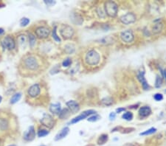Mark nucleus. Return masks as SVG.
<instances>
[{
	"label": "nucleus",
	"mask_w": 166,
	"mask_h": 146,
	"mask_svg": "<svg viewBox=\"0 0 166 146\" xmlns=\"http://www.w3.org/2000/svg\"><path fill=\"white\" fill-rule=\"evenodd\" d=\"M40 67L39 58L34 55L27 54L21 59L19 70L22 75L27 77L38 72Z\"/></svg>",
	"instance_id": "nucleus-1"
},
{
	"label": "nucleus",
	"mask_w": 166,
	"mask_h": 146,
	"mask_svg": "<svg viewBox=\"0 0 166 146\" xmlns=\"http://www.w3.org/2000/svg\"><path fill=\"white\" fill-rule=\"evenodd\" d=\"M101 60L99 53L95 50H89L85 55V61L89 66H96Z\"/></svg>",
	"instance_id": "nucleus-2"
},
{
	"label": "nucleus",
	"mask_w": 166,
	"mask_h": 146,
	"mask_svg": "<svg viewBox=\"0 0 166 146\" xmlns=\"http://www.w3.org/2000/svg\"><path fill=\"white\" fill-rule=\"evenodd\" d=\"M104 6L106 13L110 17H115L118 11L117 4L112 1H108L105 3Z\"/></svg>",
	"instance_id": "nucleus-3"
},
{
	"label": "nucleus",
	"mask_w": 166,
	"mask_h": 146,
	"mask_svg": "<svg viewBox=\"0 0 166 146\" xmlns=\"http://www.w3.org/2000/svg\"><path fill=\"white\" fill-rule=\"evenodd\" d=\"M60 34L64 39H70L74 35V30L70 25L64 24L62 25V27L60 29Z\"/></svg>",
	"instance_id": "nucleus-4"
},
{
	"label": "nucleus",
	"mask_w": 166,
	"mask_h": 146,
	"mask_svg": "<svg viewBox=\"0 0 166 146\" xmlns=\"http://www.w3.org/2000/svg\"><path fill=\"white\" fill-rule=\"evenodd\" d=\"M35 35L40 39H44L48 38L50 34V29L45 26H41L37 27L35 30Z\"/></svg>",
	"instance_id": "nucleus-5"
},
{
	"label": "nucleus",
	"mask_w": 166,
	"mask_h": 146,
	"mask_svg": "<svg viewBox=\"0 0 166 146\" xmlns=\"http://www.w3.org/2000/svg\"><path fill=\"white\" fill-rule=\"evenodd\" d=\"M41 94V87L40 85L36 84L31 86L27 90V97L30 99L37 98Z\"/></svg>",
	"instance_id": "nucleus-6"
},
{
	"label": "nucleus",
	"mask_w": 166,
	"mask_h": 146,
	"mask_svg": "<svg viewBox=\"0 0 166 146\" xmlns=\"http://www.w3.org/2000/svg\"><path fill=\"white\" fill-rule=\"evenodd\" d=\"M2 45L4 49L9 50H13L15 47V40L11 35H7L2 41Z\"/></svg>",
	"instance_id": "nucleus-7"
},
{
	"label": "nucleus",
	"mask_w": 166,
	"mask_h": 146,
	"mask_svg": "<svg viewBox=\"0 0 166 146\" xmlns=\"http://www.w3.org/2000/svg\"><path fill=\"white\" fill-rule=\"evenodd\" d=\"M136 15L133 13H127L126 14L122 15L120 17V22L124 24H130L135 22Z\"/></svg>",
	"instance_id": "nucleus-8"
},
{
	"label": "nucleus",
	"mask_w": 166,
	"mask_h": 146,
	"mask_svg": "<svg viewBox=\"0 0 166 146\" xmlns=\"http://www.w3.org/2000/svg\"><path fill=\"white\" fill-rule=\"evenodd\" d=\"M41 123L43 126L47 127L49 128H52L55 126V120L53 119V117L50 114H44L42 119H41Z\"/></svg>",
	"instance_id": "nucleus-9"
},
{
	"label": "nucleus",
	"mask_w": 166,
	"mask_h": 146,
	"mask_svg": "<svg viewBox=\"0 0 166 146\" xmlns=\"http://www.w3.org/2000/svg\"><path fill=\"white\" fill-rule=\"evenodd\" d=\"M94 114H95V111L94 110H87V111H85L83 113H81L80 115L77 116L76 117H75L74 119H72L71 121H70V124H75V123H77L78 122H80L81 120H83L85 118H86L87 117H89L90 115H92Z\"/></svg>",
	"instance_id": "nucleus-10"
},
{
	"label": "nucleus",
	"mask_w": 166,
	"mask_h": 146,
	"mask_svg": "<svg viewBox=\"0 0 166 146\" xmlns=\"http://www.w3.org/2000/svg\"><path fill=\"white\" fill-rule=\"evenodd\" d=\"M120 38L122 41L126 43H131L134 41V35L133 34L132 31L130 30H127L121 33L120 34Z\"/></svg>",
	"instance_id": "nucleus-11"
},
{
	"label": "nucleus",
	"mask_w": 166,
	"mask_h": 146,
	"mask_svg": "<svg viewBox=\"0 0 166 146\" xmlns=\"http://www.w3.org/2000/svg\"><path fill=\"white\" fill-rule=\"evenodd\" d=\"M137 78L141 83V84L143 86V88L144 90H148L150 88V86L148 84L146 79L145 77V72L144 71H139L138 75H137Z\"/></svg>",
	"instance_id": "nucleus-12"
},
{
	"label": "nucleus",
	"mask_w": 166,
	"mask_h": 146,
	"mask_svg": "<svg viewBox=\"0 0 166 146\" xmlns=\"http://www.w3.org/2000/svg\"><path fill=\"white\" fill-rule=\"evenodd\" d=\"M66 106L68 107V109L70 110V112L72 114H76L79 110H80V106L75 100H70L66 102Z\"/></svg>",
	"instance_id": "nucleus-13"
},
{
	"label": "nucleus",
	"mask_w": 166,
	"mask_h": 146,
	"mask_svg": "<svg viewBox=\"0 0 166 146\" xmlns=\"http://www.w3.org/2000/svg\"><path fill=\"white\" fill-rule=\"evenodd\" d=\"M35 137V128L33 126H30L28 130H27L24 134V139L26 140V141H32L33 140L34 138Z\"/></svg>",
	"instance_id": "nucleus-14"
},
{
	"label": "nucleus",
	"mask_w": 166,
	"mask_h": 146,
	"mask_svg": "<svg viewBox=\"0 0 166 146\" xmlns=\"http://www.w3.org/2000/svg\"><path fill=\"white\" fill-rule=\"evenodd\" d=\"M10 126V122L8 118H6L4 116H0V131L4 132L8 131Z\"/></svg>",
	"instance_id": "nucleus-15"
},
{
	"label": "nucleus",
	"mask_w": 166,
	"mask_h": 146,
	"mask_svg": "<svg viewBox=\"0 0 166 146\" xmlns=\"http://www.w3.org/2000/svg\"><path fill=\"white\" fill-rule=\"evenodd\" d=\"M69 132H70V128L68 127H64V128H62L61 130L60 131V132H58V134H56L55 137V140L59 141L62 139H64L67 136Z\"/></svg>",
	"instance_id": "nucleus-16"
},
{
	"label": "nucleus",
	"mask_w": 166,
	"mask_h": 146,
	"mask_svg": "<svg viewBox=\"0 0 166 146\" xmlns=\"http://www.w3.org/2000/svg\"><path fill=\"white\" fill-rule=\"evenodd\" d=\"M139 115L142 117H147L151 114V109L149 106H143L139 109Z\"/></svg>",
	"instance_id": "nucleus-17"
},
{
	"label": "nucleus",
	"mask_w": 166,
	"mask_h": 146,
	"mask_svg": "<svg viewBox=\"0 0 166 146\" xmlns=\"http://www.w3.org/2000/svg\"><path fill=\"white\" fill-rule=\"evenodd\" d=\"M61 108L60 103L52 104L50 107V111L53 114H59L61 112Z\"/></svg>",
	"instance_id": "nucleus-18"
},
{
	"label": "nucleus",
	"mask_w": 166,
	"mask_h": 146,
	"mask_svg": "<svg viewBox=\"0 0 166 146\" xmlns=\"http://www.w3.org/2000/svg\"><path fill=\"white\" fill-rule=\"evenodd\" d=\"M162 28H163V24H162V23L158 22V23L155 24L153 26V27H152V32L154 34H157V33H159L162 30Z\"/></svg>",
	"instance_id": "nucleus-19"
},
{
	"label": "nucleus",
	"mask_w": 166,
	"mask_h": 146,
	"mask_svg": "<svg viewBox=\"0 0 166 146\" xmlns=\"http://www.w3.org/2000/svg\"><path fill=\"white\" fill-rule=\"evenodd\" d=\"M108 139V134H101V136L98 137L97 142V144H98V145H104L106 142H107Z\"/></svg>",
	"instance_id": "nucleus-20"
},
{
	"label": "nucleus",
	"mask_w": 166,
	"mask_h": 146,
	"mask_svg": "<svg viewBox=\"0 0 166 146\" xmlns=\"http://www.w3.org/2000/svg\"><path fill=\"white\" fill-rule=\"evenodd\" d=\"M70 114V111L68 108H64L62 111H61L60 114H59V117L61 119H66L67 118Z\"/></svg>",
	"instance_id": "nucleus-21"
},
{
	"label": "nucleus",
	"mask_w": 166,
	"mask_h": 146,
	"mask_svg": "<svg viewBox=\"0 0 166 146\" xmlns=\"http://www.w3.org/2000/svg\"><path fill=\"white\" fill-rule=\"evenodd\" d=\"M157 131V128H151L149 129H148L146 131H143V132H141L139 135L140 136H148V135H151L154 134L155 132Z\"/></svg>",
	"instance_id": "nucleus-22"
},
{
	"label": "nucleus",
	"mask_w": 166,
	"mask_h": 146,
	"mask_svg": "<svg viewBox=\"0 0 166 146\" xmlns=\"http://www.w3.org/2000/svg\"><path fill=\"white\" fill-rule=\"evenodd\" d=\"M18 43L21 46H25L27 44V38L25 35H21L18 38Z\"/></svg>",
	"instance_id": "nucleus-23"
},
{
	"label": "nucleus",
	"mask_w": 166,
	"mask_h": 146,
	"mask_svg": "<svg viewBox=\"0 0 166 146\" xmlns=\"http://www.w3.org/2000/svg\"><path fill=\"white\" fill-rule=\"evenodd\" d=\"M21 97H22V94L21 93H15V95L12 97L11 100V103L12 104H14L15 103H17L18 101H19Z\"/></svg>",
	"instance_id": "nucleus-24"
},
{
	"label": "nucleus",
	"mask_w": 166,
	"mask_h": 146,
	"mask_svg": "<svg viewBox=\"0 0 166 146\" xmlns=\"http://www.w3.org/2000/svg\"><path fill=\"white\" fill-rule=\"evenodd\" d=\"M122 118L125 120H127V121H131V119H133V114L130 112H126L123 114Z\"/></svg>",
	"instance_id": "nucleus-25"
},
{
	"label": "nucleus",
	"mask_w": 166,
	"mask_h": 146,
	"mask_svg": "<svg viewBox=\"0 0 166 146\" xmlns=\"http://www.w3.org/2000/svg\"><path fill=\"white\" fill-rule=\"evenodd\" d=\"M101 103L103 104L104 106H110L113 103V100H112L111 97H105L103 100H101Z\"/></svg>",
	"instance_id": "nucleus-26"
},
{
	"label": "nucleus",
	"mask_w": 166,
	"mask_h": 146,
	"mask_svg": "<svg viewBox=\"0 0 166 146\" xmlns=\"http://www.w3.org/2000/svg\"><path fill=\"white\" fill-rule=\"evenodd\" d=\"M49 133H50V131H47L46 129H39V131H38V136H39V137H45L46 135L49 134Z\"/></svg>",
	"instance_id": "nucleus-27"
},
{
	"label": "nucleus",
	"mask_w": 166,
	"mask_h": 146,
	"mask_svg": "<svg viewBox=\"0 0 166 146\" xmlns=\"http://www.w3.org/2000/svg\"><path fill=\"white\" fill-rule=\"evenodd\" d=\"M162 80L160 76L157 75L156 77V81H155V87L156 88H159L162 86Z\"/></svg>",
	"instance_id": "nucleus-28"
},
{
	"label": "nucleus",
	"mask_w": 166,
	"mask_h": 146,
	"mask_svg": "<svg viewBox=\"0 0 166 146\" xmlns=\"http://www.w3.org/2000/svg\"><path fill=\"white\" fill-rule=\"evenodd\" d=\"M56 28H57V27H55L54 29H53V39H54L55 41H57V42H61V39L59 38V36L57 35Z\"/></svg>",
	"instance_id": "nucleus-29"
},
{
	"label": "nucleus",
	"mask_w": 166,
	"mask_h": 146,
	"mask_svg": "<svg viewBox=\"0 0 166 146\" xmlns=\"http://www.w3.org/2000/svg\"><path fill=\"white\" fill-rule=\"evenodd\" d=\"M101 119V117L97 114H95V115H91L90 117H88L87 120L89 122H97V120Z\"/></svg>",
	"instance_id": "nucleus-30"
},
{
	"label": "nucleus",
	"mask_w": 166,
	"mask_h": 146,
	"mask_svg": "<svg viewBox=\"0 0 166 146\" xmlns=\"http://www.w3.org/2000/svg\"><path fill=\"white\" fill-rule=\"evenodd\" d=\"M29 44L31 46H33L35 44V37L33 34H29Z\"/></svg>",
	"instance_id": "nucleus-31"
},
{
	"label": "nucleus",
	"mask_w": 166,
	"mask_h": 146,
	"mask_svg": "<svg viewBox=\"0 0 166 146\" xmlns=\"http://www.w3.org/2000/svg\"><path fill=\"white\" fill-rule=\"evenodd\" d=\"M71 64H72V60H71V58H66L65 60L63 61V63H62V66H63L64 67H68V66H70L71 65Z\"/></svg>",
	"instance_id": "nucleus-32"
},
{
	"label": "nucleus",
	"mask_w": 166,
	"mask_h": 146,
	"mask_svg": "<svg viewBox=\"0 0 166 146\" xmlns=\"http://www.w3.org/2000/svg\"><path fill=\"white\" fill-rule=\"evenodd\" d=\"M30 23V19H27V18H23L22 19V20L20 21V24H21V26L22 27H25L27 26L28 24Z\"/></svg>",
	"instance_id": "nucleus-33"
},
{
	"label": "nucleus",
	"mask_w": 166,
	"mask_h": 146,
	"mask_svg": "<svg viewBox=\"0 0 166 146\" xmlns=\"http://www.w3.org/2000/svg\"><path fill=\"white\" fill-rule=\"evenodd\" d=\"M154 99L156 101H161V100H163V95L160 93H157L154 95Z\"/></svg>",
	"instance_id": "nucleus-34"
},
{
	"label": "nucleus",
	"mask_w": 166,
	"mask_h": 146,
	"mask_svg": "<svg viewBox=\"0 0 166 146\" xmlns=\"http://www.w3.org/2000/svg\"><path fill=\"white\" fill-rule=\"evenodd\" d=\"M116 117V113L115 112H112L110 114H109V119L110 120H114V119H115Z\"/></svg>",
	"instance_id": "nucleus-35"
},
{
	"label": "nucleus",
	"mask_w": 166,
	"mask_h": 146,
	"mask_svg": "<svg viewBox=\"0 0 166 146\" xmlns=\"http://www.w3.org/2000/svg\"><path fill=\"white\" fill-rule=\"evenodd\" d=\"M126 110V108H117V110H116V112L117 113H120V112H124Z\"/></svg>",
	"instance_id": "nucleus-36"
},
{
	"label": "nucleus",
	"mask_w": 166,
	"mask_h": 146,
	"mask_svg": "<svg viewBox=\"0 0 166 146\" xmlns=\"http://www.w3.org/2000/svg\"><path fill=\"white\" fill-rule=\"evenodd\" d=\"M44 2H45L47 5H50V4H54L55 3V2H53V1H44Z\"/></svg>",
	"instance_id": "nucleus-37"
},
{
	"label": "nucleus",
	"mask_w": 166,
	"mask_h": 146,
	"mask_svg": "<svg viewBox=\"0 0 166 146\" xmlns=\"http://www.w3.org/2000/svg\"><path fill=\"white\" fill-rule=\"evenodd\" d=\"M161 71H162L161 72H162V74L163 75V76L165 77V79L166 80V70L165 69V70H163V71H162V70H161Z\"/></svg>",
	"instance_id": "nucleus-38"
},
{
	"label": "nucleus",
	"mask_w": 166,
	"mask_h": 146,
	"mask_svg": "<svg viewBox=\"0 0 166 146\" xmlns=\"http://www.w3.org/2000/svg\"><path fill=\"white\" fill-rule=\"evenodd\" d=\"M4 29H2V28H0V36L4 34Z\"/></svg>",
	"instance_id": "nucleus-39"
},
{
	"label": "nucleus",
	"mask_w": 166,
	"mask_h": 146,
	"mask_svg": "<svg viewBox=\"0 0 166 146\" xmlns=\"http://www.w3.org/2000/svg\"><path fill=\"white\" fill-rule=\"evenodd\" d=\"M123 146H135L134 145H133V144H131V143H126V144H125Z\"/></svg>",
	"instance_id": "nucleus-40"
},
{
	"label": "nucleus",
	"mask_w": 166,
	"mask_h": 146,
	"mask_svg": "<svg viewBox=\"0 0 166 146\" xmlns=\"http://www.w3.org/2000/svg\"><path fill=\"white\" fill-rule=\"evenodd\" d=\"M1 101H2V97L0 96V103H1Z\"/></svg>",
	"instance_id": "nucleus-41"
},
{
	"label": "nucleus",
	"mask_w": 166,
	"mask_h": 146,
	"mask_svg": "<svg viewBox=\"0 0 166 146\" xmlns=\"http://www.w3.org/2000/svg\"><path fill=\"white\" fill-rule=\"evenodd\" d=\"M2 4V5H4V4H2V2H0V6H1Z\"/></svg>",
	"instance_id": "nucleus-42"
},
{
	"label": "nucleus",
	"mask_w": 166,
	"mask_h": 146,
	"mask_svg": "<svg viewBox=\"0 0 166 146\" xmlns=\"http://www.w3.org/2000/svg\"><path fill=\"white\" fill-rule=\"evenodd\" d=\"M11 146H15V145H11Z\"/></svg>",
	"instance_id": "nucleus-43"
},
{
	"label": "nucleus",
	"mask_w": 166,
	"mask_h": 146,
	"mask_svg": "<svg viewBox=\"0 0 166 146\" xmlns=\"http://www.w3.org/2000/svg\"><path fill=\"white\" fill-rule=\"evenodd\" d=\"M40 146H45V145H40Z\"/></svg>",
	"instance_id": "nucleus-44"
},
{
	"label": "nucleus",
	"mask_w": 166,
	"mask_h": 146,
	"mask_svg": "<svg viewBox=\"0 0 166 146\" xmlns=\"http://www.w3.org/2000/svg\"><path fill=\"white\" fill-rule=\"evenodd\" d=\"M165 92H166V90H165Z\"/></svg>",
	"instance_id": "nucleus-45"
}]
</instances>
